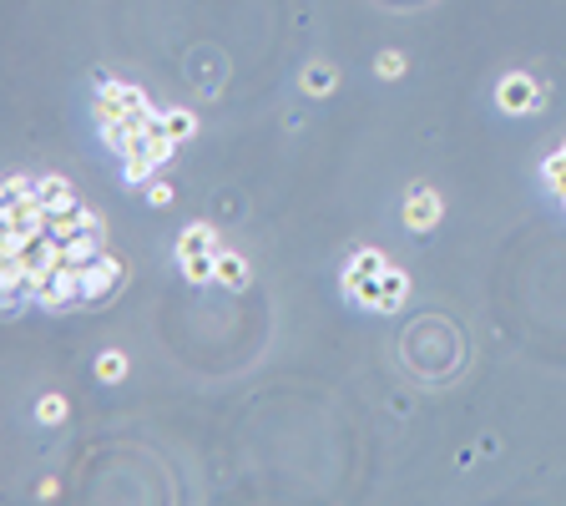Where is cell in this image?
I'll return each instance as SVG.
<instances>
[{"label": "cell", "instance_id": "6da1fadb", "mask_svg": "<svg viewBox=\"0 0 566 506\" xmlns=\"http://www.w3.org/2000/svg\"><path fill=\"white\" fill-rule=\"evenodd\" d=\"M97 121L107 127V121H131V117H152V107H147V97H142L137 87H127V81H101V91H97Z\"/></svg>", "mask_w": 566, "mask_h": 506}, {"label": "cell", "instance_id": "7a4b0ae2", "mask_svg": "<svg viewBox=\"0 0 566 506\" xmlns=\"http://www.w3.org/2000/svg\"><path fill=\"white\" fill-rule=\"evenodd\" d=\"M26 299H36V304H46V309L71 304V299H81V269L77 264H61L56 274H46L41 284H31V294H26Z\"/></svg>", "mask_w": 566, "mask_h": 506}, {"label": "cell", "instance_id": "3957f363", "mask_svg": "<svg viewBox=\"0 0 566 506\" xmlns=\"http://www.w3.org/2000/svg\"><path fill=\"white\" fill-rule=\"evenodd\" d=\"M117 284H121V264L111 258V253H101V258H91V264L81 269V299H101Z\"/></svg>", "mask_w": 566, "mask_h": 506}, {"label": "cell", "instance_id": "277c9868", "mask_svg": "<svg viewBox=\"0 0 566 506\" xmlns=\"http://www.w3.org/2000/svg\"><path fill=\"white\" fill-rule=\"evenodd\" d=\"M384 269H390V264H384V258H380V253H374V248H364V253H354V258H349V274H344V284H349V294L360 299V294H364V289H370V284H374V279H380V274H384Z\"/></svg>", "mask_w": 566, "mask_h": 506}, {"label": "cell", "instance_id": "5b68a950", "mask_svg": "<svg viewBox=\"0 0 566 506\" xmlns=\"http://www.w3.org/2000/svg\"><path fill=\"white\" fill-rule=\"evenodd\" d=\"M400 299H404V274H400V269H384V274L360 294V304H370V309H394Z\"/></svg>", "mask_w": 566, "mask_h": 506}, {"label": "cell", "instance_id": "8992f818", "mask_svg": "<svg viewBox=\"0 0 566 506\" xmlns=\"http://www.w3.org/2000/svg\"><path fill=\"white\" fill-rule=\"evenodd\" d=\"M36 198L46 203V213H71L77 208V193H71V183L66 177H36Z\"/></svg>", "mask_w": 566, "mask_h": 506}, {"label": "cell", "instance_id": "52a82bcc", "mask_svg": "<svg viewBox=\"0 0 566 506\" xmlns=\"http://www.w3.org/2000/svg\"><path fill=\"white\" fill-rule=\"evenodd\" d=\"M91 258H101V243H97V233H91V228H81L77 238H66V264L87 269Z\"/></svg>", "mask_w": 566, "mask_h": 506}, {"label": "cell", "instance_id": "ba28073f", "mask_svg": "<svg viewBox=\"0 0 566 506\" xmlns=\"http://www.w3.org/2000/svg\"><path fill=\"white\" fill-rule=\"evenodd\" d=\"M177 253H183V258H193V253H213V228L193 223V228L183 233V243H177Z\"/></svg>", "mask_w": 566, "mask_h": 506}, {"label": "cell", "instance_id": "9c48e42d", "mask_svg": "<svg viewBox=\"0 0 566 506\" xmlns=\"http://www.w3.org/2000/svg\"><path fill=\"white\" fill-rule=\"evenodd\" d=\"M501 101H506V107H511V111H521L526 101H536V87H531V81H526V77H511V81H506V87H501Z\"/></svg>", "mask_w": 566, "mask_h": 506}, {"label": "cell", "instance_id": "30bf717a", "mask_svg": "<svg viewBox=\"0 0 566 506\" xmlns=\"http://www.w3.org/2000/svg\"><path fill=\"white\" fill-rule=\"evenodd\" d=\"M218 279L228 289H248V269H243L238 253H223V258H218Z\"/></svg>", "mask_w": 566, "mask_h": 506}, {"label": "cell", "instance_id": "8fae6325", "mask_svg": "<svg viewBox=\"0 0 566 506\" xmlns=\"http://www.w3.org/2000/svg\"><path fill=\"white\" fill-rule=\"evenodd\" d=\"M410 228H424V223H435V193H414V203L404 208Z\"/></svg>", "mask_w": 566, "mask_h": 506}, {"label": "cell", "instance_id": "7c38bea8", "mask_svg": "<svg viewBox=\"0 0 566 506\" xmlns=\"http://www.w3.org/2000/svg\"><path fill=\"white\" fill-rule=\"evenodd\" d=\"M183 269H187V279H193V284H207V279L218 274L213 253H193V258H183Z\"/></svg>", "mask_w": 566, "mask_h": 506}, {"label": "cell", "instance_id": "4fadbf2b", "mask_svg": "<svg viewBox=\"0 0 566 506\" xmlns=\"http://www.w3.org/2000/svg\"><path fill=\"white\" fill-rule=\"evenodd\" d=\"M152 157L147 153H127V163H121V173H127V183H147V177H152Z\"/></svg>", "mask_w": 566, "mask_h": 506}, {"label": "cell", "instance_id": "5bb4252c", "mask_svg": "<svg viewBox=\"0 0 566 506\" xmlns=\"http://www.w3.org/2000/svg\"><path fill=\"white\" fill-rule=\"evenodd\" d=\"M304 87L314 91V97H319V91H329V87H334V67H324V61H314V67L304 71Z\"/></svg>", "mask_w": 566, "mask_h": 506}, {"label": "cell", "instance_id": "9a60e30c", "mask_svg": "<svg viewBox=\"0 0 566 506\" xmlns=\"http://www.w3.org/2000/svg\"><path fill=\"white\" fill-rule=\"evenodd\" d=\"M26 198H36V177H11L5 183V203H26Z\"/></svg>", "mask_w": 566, "mask_h": 506}, {"label": "cell", "instance_id": "2e32d148", "mask_svg": "<svg viewBox=\"0 0 566 506\" xmlns=\"http://www.w3.org/2000/svg\"><path fill=\"white\" fill-rule=\"evenodd\" d=\"M167 132H173V137H193V117H187V111H167Z\"/></svg>", "mask_w": 566, "mask_h": 506}, {"label": "cell", "instance_id": "e0dca14e", "mask_svg": "<svg viewBox=\"0 0 566 506\" xmlns=\"http://www.w3.org/2000/svg\"><path fill=\"white\" fill-rule=\"evenodd\" d=\"M97 370H101V380H121V354H117V350H107Z\"/></svg>", "mask_w": 566, "mask_h": 506}, {"label": "cell", "instance_id": "ac0fdd59", "mask_svg": "<svg viewBox=\"0 0 566 506\" xmlns=\"http://www.w3.org/2000/svg\"><path fill=\"white\" fill-rule=\"evenodd\" d=\"M147 198H152L157 208H162V203H173V187H167L162 177H152V183H147Z\"/></svg>", "mask_w": 566, "mask_h": 506}, {"label": "cell", "instance_id": "d6986e66", "mask_svg": "<svg viewBox=\"0 0 566 506\" xmlns=\"http://www.w3.org/2000/svg\"><path fill=\"white\" fill-rule=\"evenodd\" d=\"M36 416H41V420H61V416H66V406L51 395V400H41V410H36Z\"/></svg>", "mask_w": 566, "mask_h": 506}, {"label": "cell", "instance_id": "ffe728a7", "mask_svg": "<svg viewBox=\"0 0 566 506\" xmlns=\"http://www.w3.org/2000/svg\"><path fill=\"white\" fill-rule=\"evenodd\" d=\"M400 67H404V61H400L394 51H384V56H380V77H400Z\"/></svg>", "mask_w": 566, "mask_h": 506}, {"label": "cell", "instance_id": "44dd1931", "mask_svg": "<svg viewBox=\"0 0 566 506\" xmlns=\"http://www.w3.org/2000/svg\"><path fill=\"white\" fill-rule=\"evenodd\" d=\"M551 163H561V167H566V142H561V153H556V157H551Z\"/></svg>", "mask_w": 566, "mask_h": 506}]
</instances>
